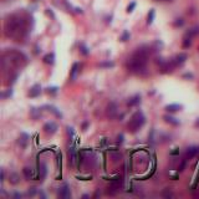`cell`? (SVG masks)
Here are the masks:
<instances>
[{"instance_id": "f546056e", "label": "cell", "mask_w": 199, "mask_h": 199, "mask_svg": "<svg viewBox=\"0 0 199 199\" xmlns=\"http://www.w3.org/2000/svg\"><path fill=\"white\" fill-rule=\"evenodd\" d=\"M35 193H36V188H35V187H32V188H30V189H29L28 196H31V197H32Z\"/></svg>"}, {"instance_id": "277c9868", "label": "cell", "mask_w": 199, "mask_h": 199, "mask_svg": "<svg viewBox=\"0 0 199 199\" xmlns=\"http://www.w3.org/2000/svg\"><path fill=\"white\" fill-rule=\"evenodd\" d=\"M121 187H122V179H121V178L115 179V181H112L111 184L108 186L107 193H108V194H112V196H113V194H116L119 189H121Z\"/></svg>"}, {"instance_id": "2e32d148", "label": "cell", "mask_w": 199, "mask_h": 199, "mask_svg": "<svg viewBox=\"0 0 199 199\" xmlns=\"http://www.w3.org/2000/svg\"><path fill=\"white\" fill-rule=\"evenodd\" d=\"M28 140H29V136L26 133H21L20 138H19V144L21 146L22 148L26 147V144H28Z\"/></svg>"}, {"instance_id": "4dcf8cb0", "label": "cell", "mask_w": 199, "mask_h": 199, "mask_svg": "<svg viewBox=\"0 0 199 199\" xmlns=\"http://www.w3.org/2000/svg\"><path fill=\"white\" fill-rule=\"evenodd\" d=\"M134 7H136V3H132L131 5H128V7H127V11H128V13H131V11H133Z\"/></svg>"}, {"instance_id": "e575fe53", "label": "cell", "mask_w": 199, "mask_h": 199, "mask_svg": "<svg viewBox=\"0 0 199 199\" xmlns=\"http://www.w3.org/2000/svg\"><path fill=\"white\" fill-rule=\"evenodd\" d=\"M11 95H13V91H11V90H9V91H7L6 93H3L1 96H3V98H5L6 96H11Z\"/></svg>"}, {"instance_id": "3957f363", "label": "cell", "mask_w": 199, "mask_h": 199, "mask_svg": "<svg viewBox=\"0 0 199 199\" xmlns=\"http://www.w3.org/2000/svg\"><path fill=\"white\" fill-rule=\"evenodd\" d=\"M144 122H146L144 115L142 113V112L138 111V112H136V113L132 116V117H131L130 122H128V130H130L132 133L137 132V131L144 125Z\"/></svg>"}, {"instance_id": "ac0fdd59", "label": "cell", "mask_w": 199, "mask_h": 199, "mask_svg": "<svg viewBox=\"0 0 199 199\" xmlns=\"http://www.w3.org/2000/svg\"><path fill=\"white\" fill-rule=\"evenodd\" d=\"M39 168H40V169H39V175H37V178L44 179L45 175H46V166H45V163H41Z\"/></svg>"}, {"instance_id": "52a82bcc", "label": "cell", "mask_w": 199, "mask_h": 199, "mask_svg": "<svg viewBox=\"0 0 199 199\" xmlns=\"http://www.w3.org/2000/svg\"><path fill=\"white\" fill-rule=\"evenodd\" d=\"M44 131L47 134H54V133H56V131H57V125H56L55 122H52V121L46 122L44 125Z\"/></svg>"}, {"instance_id": "d590c367", "label": "cell", "mask_w": 199, "mask_h": 199, "mask_svg": "<svg viewBox=\"0 0 199 199\" xmlns=\"http://www.w3.org/2000/svg\"><path fill=\"white\" fill-rule=\"evenodd\" d=\"M122 141H123V134H119V136H118V142H119V143H122Z\"/></svg>"}, {"instance_id": "e0dca14e", "label": "cell", "mask_w": 199, "mask_h": 199, "mask_svg": "<svg viewBox=\"0 0 199 199\" xmlns=\"http://www.w3.org/2000/svg\"><path fill=\"white\" fill-rule=\"evenodd\" d=\"M141 102V96L140 95H134L133 97H131L128 100V106H136Z\"/></svg>"}, {"instance_id": "484cf974", "label": "cell", "mask_w": 199, "mask_h": 199, "mask_svg": "<svg viewBox=\"0 0 199 199\" xmlns=\"http://www.w3.org/2000/svg\"><path fill=\"white\" fill-rule=\"evenodd\" d=\"M56 167L57 169H61V153L57 154V161H56Z\"/></svg>"}, {"instance_id": "44dd1931", "label": "cell", "mask_w": 199, "mask_h": 199, "mask_svg": "<svg viewBox=\"0 0 199 199\" xmlns=\"http://www.w3.org/2000/svg\"><path fill=\"white\" fill-rule=\"evenodd\" d=\"M46 108H49V111H51L52 113H54V115L56 116V117H62L61 112H60L55 106H51V105H50V106H46Z\"/></svg>"}, {"instance_id": "1f68e13d", "label": "cell", "mask_w": 199, "mask_h": 199, "mask_svg": "<svg viewBox=\"0 0 199 199\" xmlns=\"http://www.w3.org/2000/svg\"><path fill=\"white\" fill-rule=\"evenodd\" d=\"M128 37H130V34L127 32V31H125V34H123L122 37H121V40H122V41H126L127 39H128Z\"/></svg>"}, {"instance_id": "8992f818", "label": "cell", "mask_w": 199, "mask_h": 199, "mask_svg": "<svg viewBox=\"0 0 199 199\" xmlns=\"http://www.w3.org/2000/svg\"><path fill=\"white\" fill-rule=\"evenodd\" d=\"M69 158H70L71 166H76V162L78 159V154H77V149L75 147V144H71L69 147Z\"/></svg>"}, {"instance_id": "5bb4252c", "label": "cell", "mask_w": 199, "mask_h": 199, "mask_svg": "<svg viewBox=\"0 0 199 199\" xmlns=\"http://www.w3.org/2000/svg\"><path fill=\"white\" fill-rule=\"evenodd\" d=\"M107 112H108V116L113 118L115 116H116V113H117V105H116L115 102L110 103V106H108V110H107Z\"/></svg>"}, {"instance_id": "836d02e7", "label": "cell", "mask_w": 199, "mask_h": 199, "mask_svg": "<svg viewBox=\"0 0 199 199\" xmlns=\"http://www.w3.org/2000/svg\"><path fill=\"white\" fill-rule=\"evenodd\" d=\"M163 196H164V197L171 198V197H173V194H172L171 192H168V190H164V192H163Z\"/></svg>"}, {"instance_id": "83f0119b", "label": "cell", "mask_w": 199, "mask_h": 199, "mask_svg": "<svg viewBox=\"0 0 199 199\" xmlns=\"http://www.w3.org/2000/svg\"><path fill=\"white\" fill-rule=\"evenodd\" d=\"M46 90H47V92H49V93H52V95H55V93L57 92V90H59V88H57V87H47Z\"/></svg>"}, {"instance_id": "9c48e42d", "label": "cell", "mask_w": 199, "mask_h": 199, "mask_svg": "<svg viewBox=\"0 0 199 199\" xmlns=\"http://www.w3.org/2000/svg\"><path fill=\"white\" fill-rule=\"evenodd\" d=\"M41 93V86L39 84L34 85L31 88H30V92H29V96L30 97H37Z\"/></svg>"}, {"instance_id": "30bf717a", "label": "cell", "mask_w": 199, "mask_h": 199, "mask_svg": "<svg viewBox=\"0 0 199 199\" xmlns=\"http://www.w3.org/2000/svg\"><path fill=\"white\" fill-rule=\"evenodd\" d=\"M186 60H187V55L186 54H179V55H177L174 57L173 62H174L175 66H181V65H183V63L186 62Z\"/></svg>"}, {"instance_id": "4316f807", "label": "cell", "mask_w": 199, "mask_h": 199, "mask_svg": "<svg viewBox=\"0 0 199 199\" xmlns=\"http://www.w3.org/2000/svg\"><path fill=\"white\" fill-rule=\"evenodd\" d=\"M80 50H81V52H82V54H84V55H87V54H88L87 47H86L84 44H81V45H80Z\"/></svg>"}, {"instance_id": "cb8c5ba5", "label": "cell", "mask_w": 199, "mask_h": 199, "mask_svg": "<svg viewBox=\"0 0 199 199\" xmlns=\"http://www.w3.org/2000/svg\"><path fill=\"white\" fill-rule=\"evenodd\" d=\"M67 133H69V136H70V140L71 141H74V138H75V131L72 127H67Z\"/></svg>"}, {"instance_id": "d6986e66", "label": "cell", "mask_w": 199, "mask_h": 199, "mask_svg": "<svg viewBox=\"0 0 199 199\" xmlns=\"http://www.w3.org/2000/svg\"><path fill=\"white\" fill-rule=\"evenodd\" d=\"M9 181L11 184H18L19 182H20V177H19L18 173H10L9 175Z\"/></svg>"}, {"instance_id": "d6a6232c", "label": "cell", "mask_w": 199, "mask_h": 199, "mask_svg": "<svg viewBox=\"0 0 199 199\" xmlns=\"http://www.w3.org/2000/svg\"><path fill=\"white\" fill-rule=\"evenodd\" d=\"M77 179H78V181H80V179H81V181H91L92 175H90V177H77Z\"/></svg>"}, {"instance_id": "4fadbf2b", "label": "cell", "mask_w": 199, "mask_h": 199, "mask_svg": "<svg viewBox=\"0 0 199 199\" xmlns=\"http://www.w3.org/2000/svg\"><path fill=\"white\" fill-rule=\"evenodd\" d=\"M163 118H164V121H166L167 123H171V125H173V126H178V125H181L179 119H178V118H175V117H173V116L166 115Z\"/></svg>"}, {"instance_id": "f35d334b", "label": "cell", "mask_w": 199, "mask_h": 199, "mask_svg": "<svg viewBox=\"0 0 199 199\" xmlns=\"http://www.w3.org/2000/svg\"><path fill=\"white\" fill-rule=\"evenodd\" d=\"M178 153H179V151H178V149H177V148H175V151H173V152H172V153H171V154H178Z\"/></svg>"}, {"instance_id": "f1b7e54d", "label": "cell", "mask_w": 199, "mask_h": 199, "mask_svg": "<svg viewBox=\"0 0 199 199\" xmlns=\"http://www.w3.org/2000/svg\"><path fill=\"white\" fill-rule=\"evenodd\" d=\"M112 158H113V161H118V158H121V153H112Z\"/></svg>"}, {"instance_id": "9a60e30c", "label": "cell", "mask_w": 199, "mask_h": 199, "mask_svg": "<svg viewBox=\"0 0 199 199\" xmlns=\"http://www.w3.org/2000/svg\"><path fill=\"white\" fill-rule=\"evenodd\" d=\"M77 72H78V63H74V65H72V69H71V72H70V78H71L72 81L76 80Z\"/></svg>"}, {"instance_id": "8fae6325", "label": "cell", "mask_w": 199, "mask_h": 199, "mask_svg": "<svg viewBox=\"0 0 199 199\" xmlns=\"http://www.w3.org/2000/svg\"><path fill=\"white\" fill-rule=\"evenodd\" d=\"M182 108H183V106L179 103H171V105H167L166 106V110L168 112H178V111H181Z\"/></svg>"}, {"instance_id": "8d00e7d4", "label": "cell", "mask_w": 199, "mask_h": 199, "mask_svg": "<svg viewBox=\"0 0 199 199\" xmlns=\"http://www.w3.org/2000/svg\"><path fill=\"white\" fill-rule=\"evenodd\" d=\"M184 77H188V78H193V75H190V74H186V75H184Z\"/></svg>"}, {"instance_id": "ffe728a7", "label": "cell", "mask_w": 199, "mask_h": 199, "mask_svg": "<svg viewBox=\"0 0 199 199\" xmlns=\"http://www.w3.org/2000/svg\"><path fill=\"white\" fill-rule=\"evenodd\" d=\"M44 62L45 63H49V65H52V63L55 62V55L52 54V52H51V54H47L44 57Z\"/></svg>"}, {"instance_id": "603a6c76", "label": "cell", "mask_w": 199, "mask_h": 199, "mask_svg": "<svg viewBox=\"0 0 199 199\" xmlns=\"http://www.w3.org/2000/svg\"><path fill=\"white\" fill-rule=\"evenodd\" d=\"M190 44H192V37H188V36H184V41H183V46L184 47H189Z\"/></svg>"}, {"instance_id": "7402d4cb", "label": "cell", "mask_w": 199, "mask_h": 199, "mask_svg": "<svg viewBox=\"0 0 199 199\" xmlns=\"http://www.w3.org/2000/svg\"><path fill=\"white\" fill-rule=\"evenodd\" d=\"M154 15H156V13H154V9H151V10H149V14H148V20H147L148 25H151L152 22H153V20H154Z\"/></svg>"}, {"instance_id": "7a4b0ae2", "label": "cell", "mask_w": 199, "mask_h": 199, "mask_svg": "<svg viewBox=\"0 0 199 199\" xmlns=\"http://www.w3.org/2000/svg\"><path fill=\"white\" fill-rule=\"evenodd\" d=\"M151 51L143 50V49H138L134 54L131 56L127 61V69L132 72L140 74L146 69V63H147V57Z\"/></svg>"}, {"instance_id": "5b68a950", "label": "cell", "mask_w": 199, "mask_h": 199, "mask_svg": "<svg viewBox=\"0 0 199 199\" xmlns=\"http://www.w3.org/2000/svg\"><path fill=\"white\" fill-rule=\"evenodd\" d=\"M57 196H59L60 198H62V199H69V198H71L70 187H69V184H67V183L62 184V186L59 188V190H57Z\"/></svg>"}, {"instance_id": "ba28073f", "label": "cell", "mask_w": 199, "mask_h": 199, "mask_svg": "<svg viewBox=\"0 0 199 199\" xmlns=\"http://www.w3.org/2000/svg\"><path fill=\"white\" fill-rule=\"evenodd\" d=\"M199 153V147L198 146H192V147H189L188 149H187V152H186V157H184V159H192L194 158L197 154Z\"/></svg>"}, {"instance_id": "d4e9b609", "label": "cell", "mask_w": 199, "mask_h": 199, "mask_svg": "<svg viewBox=\"0 0 199 199\" xmlns=\"http://www.w3.org/2000/svg\"><path fill=\"white\" fill-rule=\"evenodd\" d=\"M100 66H101V67H113L115 63L111 62V61H107V62H101Z\"/></svg>"}, {"instance_id": "7c38bea8", "label": "cell", "mask_w": 199, "mask_h": 199, "mask_svg": "<svg viewBox=\"0 0 199 199\" xmlns=\"http://www.w3.org/2000/svg\"><path fill=\"white\" fill-rule=\"evenodd\" d=\"M22 173H24L26 179H34V178H35V172H34L32 168L25 167L24 169H22Z\"/></svg>"}, {"instance_id": "6da1fadb", "label": "cell", "mask_w": 199, "mask_h": 199, "mask_svg": "<svg viewBox=\"0 0 199 199\" xmlns=\"http://www.w3.org/2000/svg\"><path fill=\"white\" fill-rule=\"evenodd\" d=\"M5 32L10 37L21 39L26 34V21L22 18L18 16V15L9 18L5 24Z\"/></svg>"}, {"instance_id": "74e56055", "label": "cell", "mask_w": 199, "mask_h": 199, "mask_svg": "<svg viewBox=\"0 0 199 199\" xmlns=\"http://www.w3.org/2000/svg\"><path fill=\"white\" fill-rule=\"evenodd\" d=\"M14 197H15V198H21V194H20V193H15Z\"/></svg>"}]
</instances>
